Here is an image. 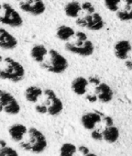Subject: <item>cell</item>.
Wrapping results in <instances>:
<instances>
[{
  "instance_id": "cell-5",
  "label": "cell",
  "mask_w": 132,
  "mask_h": 156,
  "mask_svg": "<svg viewBox=\"0 0 132 156\" xmlns=\"http://www.w3.org/2000/svg\"><path fill=\"white\" fill-rule=\"evenodd\" d=\"M4 15L0 17V23L12 27L19 28L23 24V19L20 14L9 3L3 4Z\"/></svg>"
},
{
  "instance_id": "cell-3",
  "label": "cell",
  "mask_w": 132,
  "mask_h": 156,
  "mask_svg": "<svg viewBox=\"0 0 132 156\" xmlns=\"http://www.w3.org/2000/svg\"><path fill=\"white\" fill-rule=\"evenodd\" d=\"M68 61L56 50L49 51V59L40 63L41 68L52 73H62L68 68Z\"/></svg>"
},
{
  "instance_id": "cell-23",
  "label": "cell",
  "mask_w": 132,
  "mask_h": 156,
  "mask_svg": "<svg viewBox=\"0 0 132 156\" xmlns=\"http://www.w3.org/2000/svg\"><path fill=\"white\" fill-rule=\"evenodd\" d=\"M121 0H104L106 8L111 12H117Z\"/></svg>"
},
{
  "instance_id": "cell-16",
  "label": "cell",
  "mask_w": 132,
  "mask_h": 156,
  "mask_svg": "<svg viewBox=\"0 0 132 156\" xmlns=\"http://www.w3.org/2000/svg\"><path fill=\"white\" fill-rule=\"evenodd\" d=\"M48 53H49V51L42 44H36L30 50V56H31V58L36 62H38L40 64L45 61V58H46Z\"/></svg>"
},
{
  "instance_id": "cell-28",
  "label": "cell",
  "mask_w": 132,
  "mask_h": 156,
  "mask_svg": "<svg viewBox=\"0 0 132 156\" xmlns=\"http://www.w3.org/2000/svg\"><path fill=\"white\" fill-rule=\"evenodd\" d=\"M35 110L40 114H46L48 113V107L46 105H37L35 107Z\"/></svg>"
},
{
  "instance_id": "cell-14",
  "label": "cell",
  "mask_w": 132,
  "mask_h": 156,
  "mask_svg": "<svg viewBox=\"0 0 132 156\" xmlns=\"http://www.w3.org/2000/svg\"><path fill=\"white\" fill-rule=\"evenodd\" d=\"M89 85V81L83 76H78L73 80L71 84L72 91L77 96H84L87 91V87Z\"/></svg>"
},
{
  "instance_id": "cell-6",
  "label": "cell",
  "mask_w": 132,
  "mask_h": 156,
  "mask_svg": "<svg viewBox=\"0 0 132 156\" xmlns=\"http://www.w3.org/2000/svg\"><path fill=\"white\" fill-rule=\"evenodd\" d=\"M76 24L82 28H85L92 31H97L104 28L105 22L103 18L96 12L87 14L84 18H77Z\"/></svg>"
},
{
  "instance_id": "cell-35",
  "label": "cell",
  "mask_w": 132,
  "mask_h": 156,
  "mask_svg": "<svg viewBox=\"0 0 132 156\" xmlns=\"http://www.w3.org/2000/svg\"><path fill=\"white\" fill-rule=\"evenodd\" d=\"M0 145H1V147H5V146H6V141H4V140H0Z\"/></svg>"
},
{
  "instance_id": "cell-36",
  "label": "cell",
  "mask_w": 132,
  "mask_h": 156,
  "mask_svg": "<svg viewBox=\"0 0 132 156\" xmlns=\"http://www.w3.org/2000/svg\"><path fill=\"white\" fill-rule=\"evenodd\" d=\"M84 156H96V154H94V153H88V154L84 155Z\"/></svg>"
},
{
  "instance_id": "cell-29",
  "label": "cell",
  "mask_w": 132,
  "mask_h": 156,
  "mask_svg": "<svg viewBox=\"0 0 132 156\" xmlns=\"http://www.w3.org/2000/svg\"><path fill=\"white\" fill-rule=\"evenodd\" d=\"M88 81H89V83H91V84H95V85H99L101 82H100V80L98 79V78L97 77H96V76H91L90 78H89V79H88Z\"/></svg>"
},
{
  "instance_id": "cell-26",
  "label": "cell",
  "mask_w": 132,
  "mask_h": 156,
  "mask_svg": "<svg viewBox=\"0 0 132 156\" xmlns=\"http://www.w3.org/2000/svg\"><path fill=\"white\" fill-rule=\"evenodd\" d=\"M91 137L96 140H104V137H103V132H101L99 129H94L91 133Z\"/></svg>"
},
{
  "instance_id": "cell-12",
  "label": "cell",
  "mask_w": 132,
  "mask_h": 156,
  "mask_svg": "<svg viewBox=\"0 0 132 156\" xmlns=\"http://www.w3.org/2000/svg\"><path fill=\"white\" fill-rule=\"evenodd\" d=\"M132 50V46L128 41L123 40L117 41L114 46L115 56L119 60H127L129 51Z\"/></svg>"
},
{
  "instance_id": "cell-10",
  "label": "cell",
  "mask_w": 132,
  "mask_h": 156,
  "mask_svg": "<svg viewBox=\"0 0 132 156\" xmlns=\"http://www.w3.org/2000/svg\"><path fill=\"white\" fill-rule=\"evenodd\" d=\"M17 38L9 32L6 29L0 28V49L4 50H14L18 46Z\"/></svg>"
},
{
  "instance_id": "cell-9",
  "label": "cell",
  "mask_w": 132,
  "mask_h": 156,
  "mask_svg": "<svg viewBox=\"0 0 132 156\" xmlns=\"http://www.w3.org/2000/svg\"><path fill=\"white\" fill-rule=\"evenodd\" d=\"M19 8L22 11L32 16H40L46 10L43 0H21Z\"/></svg>"
},
{
  "instance_id": "cell-2",
  "label": "cell",
  "mask_w": 132,
  "mask_h": 156,
  "mask_svg": "<svg viewBox=\"0 0 132 156\" xmlns=\"http://www.w3.org/2000/svg\"><path fill=\"white\" fill-rule=\"evenodd\" d=\"M29 140L21 142L20 147L25 151H31L33 153H40L47 147V140L44 134L36 128H30L28 130Z\"/></svg>"
},
{
  "instance_id": "cell-33",
  "label": "cell",
  "mask_w": 132,
  "mask_h": 156,
  "mask_svg": "<svg viewBox=\"0 0 132 156\" xmlns=\"http://www.w3.org/2000/svg\"><path fill=\"white\" fill-rule=\"evenodd\" d=\"M125 64H126V67L129 70H132V62L131 61H126L125 62Z\"/></svg>"
},
{
  "instance_id": "cell-17",
  "label": "cell",
  "mask_w": 132,
  "mask_h": 156,
  "mask_svg": "<svg viewBox=\"0 0 132 156\" xmlns=\"http://www.w3.org/2000/svg\"><path fill=\"white\" fill-rule=\"evenodd\" d=\"M82 5L78 1H71L64 7V13L68 18L77 19L82 11Z\"/></svg>"
},
{
  "instance_id": "cell-27",
  "label": "cell",
  "mask_w": 132,
  "mask_h": 156,
  "mask_svg": "<svg viewBox=\"0 0 132 156\" xmlns=\"http://www.w3.org/2000/svg\"><path fill=\"white\" fill-rule=\"evenodd\" d=\"M75 36L77 38V41H80V42H84L85 41H87V35L83 32V31H77L75 32Z\"/></svg>"
},
{
  "instance_id": "cell-11",
  "label": "cell",
  "mask_w": 132,
  "mask_h": 156,
  "mask_svg": "<svg viewBox=\"0 0 132 156\" xmlns=\"http://www.w3.org/2000/svg\"><path fill=\"white\" fill-rule=\"evenodd\" d=\"M95 93L98 100L102 103H108L113 99V90L106 83H100L97 85Z\"/></svg>"
},
{
  "instance_id": "cell-8",
  "label": "cell",
  "mask_w": 132,
  "mask_h": 156,
  "mask_svg": "<svg viewBox=\"0 0 132 156\" xmlns=\"http://www.w3.org/2000/svg\"><path fill=\"white\" fill-rule=\"evenodd\" d=\"M44 95L47 98L46 106L48 107V114L50 116H58L63 110V103L57 97L52 89L47 88L44 90Z\"/></svg>"
},
{
  "instance_id": "cell-21",
  "label": "cell",
  "mask_w": 132,
  "mask_h": 156,
  "mask_svg": "<svg viewBox=\"0 0 132 156\" xmlns=\"http://www.w3.org/2000/svg\"><path fill=\"white\" fill-rule=\"evenodd\" d=\"M76 150V146L73 143H63L60 149V156H75Z\"/></svg>"
},
{
  "instance_id": "cell-34",
  "label": "cell",
  "mask_w": 132,
  "mask_h": 156,
  "mask_svg": "<svg viewBox=\"0 0 132 156\" xmlns=\"http://www.w3.org/2000/svg\"><path fill=\"white\" fill-rule=\"evenodd\" d=\"M122 1H124L127 6H131L132 5V0H122Z\"/></svg>"
},
{
  "instance_id": "cell-24",
  "label": "cell",
  "mask_w": 132,
  "mask_h": 156,
  "mask_svg": "<svg viewBox=\"0 0 132 156\" xmlns=\"http://www.w3.org/2000/svg\"><path fill=\"white\" fill-rule=\"evenodd\" d=\"M0 156H19V153L13 148L5 146L0 148Z\"/></svg>"
},
{
  "instance_id": "cell-19",
  "label": "cell",
  "mask_w": 132,
  "mask_h": 156,
  "mask_svg": "<svg viewBox=\"0 0 132 156\" xmlns=\"http://www.w3.org/2000/svg\"><path fill=\"white\" fill-rule=\"evenodd\" d=\"M75 35V30L66 25H61L56 30V37L62 41H68Z\"/></svg>"
},
{
  "instance_id": "cell-31",
  "label": "cell",
  "mask_w": 132,
  "mask_h": 156,
  "mask_svg": "<svg viewBox=\"0 0 132 156\" xmlns=\"http://www.w3.org/2000/svg\"><path fill=\"white\" fill-rule=\"evenodd\" d=\"M79 151H81L84 155H86L89 153V149L86 147V146H84V145H81L79 147Z\"/></svg>"
},
{
  "instance_id": "cell-37",
  "label": "cell",
  "mask_w": 132,
  "mask_h": 156,
  "mask_svg": "<svg viewBox=\"0 0 132 156\" xmlns=\"http://www.w3.org/2000/svg\"><path fill=\"white\" fill-rule=\"evenodd\" d=\"M2 9H3V4H0V12H1Z\"/></svg>"
},
{
  "instance_id": "cell-38",
  "label": "cell",
  "mask_w": 132,
  "mask_h": 156,
  "mask_svg": "<svg viewBox=\"0 0 132 156\" xmlns=\"http://www.w3.org/2000/svg\"><path fill=\"white\" fill-rule=\"evenodd\" d=\"M2 61H3V57H2L1 55H0V63L2 62Z\"/></svg>"
},
{
  "instance_id": "cell-25",
  "label": "cell",
  "mask_w": 132,
  "mask_h": 156,
  "mask_svg": "<svg viewBox=\"0 0 132 156\" xmlns=\"http://www.w3.org/2000/svg\"><path fill=\"white\" fill-rule=\"evenodd\" d=\"M82 9L86 11L87 14H91L95 12V8L94 6L90 3V2H85L82 4Z\"/></svg>"
},
{
  "instance_id": "cell-32",
  "label": "cell",
  "mask_w": 132,
  "mask_h": 156,
  "mask_svg": "<svg viewBox=\"0 0 132 156\" xmlns=\"http://www.w3.org/2000/svg\"><path fill=\"white\" fill-rule=\"evenodd\" d=\"M104 120H105V122H106V124L107 127L113 126V123H114V122H113V119H112L111 117H105Z\"/></svg>"
},
{
  "instance_id": "cell-4",
  "label": "cell",
  "mask_w": 132,
  "mask_h": 156,
  "mask_svg": "<svg viewBox=\"0 0 132 156\" xmlns=\"http://www.w3.org/2000/svg\"><path fill=\"white\" fill-rule=\"evenodd\" d=\"M0 112L9 115H18L20 112V105L16 98L9 92L0 89Z\"/></svg>"
},
{
  "instance_id": "cell-18",
  "label": "cell",
  "mask_w": 132,
  "mask_h": 156,
  "mask_svg": "<svg viewBox=\"0 0 132 156\" xmlns=\"http://www.w3.org/2000/svg\"><path fill=\"white\" fill-rule=\"evenodd\" d=\"M43 93L44 91H42L40 87L36 86H30L25 90V98L30 103H36Z\"/></svg>"
},
{
  "instance_id": "cell-30",
  "label": "cell",
  "mask_w": 132,
  "mask_h": 156,
  "mask_svg": "<svg viewBox=\"0 0 132 156\" xmlns=\"http://www.w3.org/2000/svg\"><path fill=\"white\" fill-rule=\"evenodd\" d=\"M86 99H87L90 103H94V102H96V101L98 100V98H97V97H96V94H95V95H88V96H86Z\"/></svg>"
},
{
  "instance_id": "cell-7",
  "label": "cell",
  "mask_w": 132,
  "mask_h": 156,
  "mask_svg": "<svg viewBox=\"0 0 132 156\" xmlns=\"http://www.w3.org/2000/svg\"><path fill=\"white\" fill-rule=\"evenodd\" d=\"M65 50L76 55L88 57L94 53L95 46L91 41L87 40L84 42H80V41H77L76 43L67 42L65 44Z\"/></svg>"
},
{
  "instance_id": "cell-15",
  "label": "cell",
  "mask_w": 132,
  "mask_h": 156,
  "mask_svg": "<svg viewBox=\"0 0 132 156\" xmlns=\"http://www.w3.org/2000/svg\"><path fill=\"white\" fill-rule=\"evenodd\" d=\"M28 129L25 125L23 124H13L9 127V133L11 137V139L16 141V142H19L22 140L24 135L28 132Z\"/></svg>"
},
{
  "instance_id": "cell-1",
  "label": "cell",
  "mask_w": 132,
  "mask_h": 156,
  "mask_svg": "<svg viewBox=\"0 0 132 156\" xmlns=\"http://www.w3.org/2000/svg\"><path fill=\"white\" fill-rule=\"evenodd\" d=\"M5 67L0 69V79L13 83H19L25 77V68L23 65L11 57L4 59Z\"/></svg>"
},
{
  "instance_id": "cell-13",
  "label": "cell",
  "mask_w": 132,
  "mask_h": 156,
  "mask_svg": "<svg viewBox=\"0 0 132 156\" xmlns=\"http://www.w3.org/2000/svg\"><path fill=\"white\" fill-rule=\"evenodd\" d=\"M100 121H101V115L97 111L86 113L81 119V122H82L84 128H85L86 129H89V130L94 129L97 123H99Z\"/></svg>"
},
{
  "instance_id": "cell-20",
  "label": "cell",
  "mask_w": 132,
  "mask_h": 156,
  "mask_svg": "<svg viewBox=\"0 0 132 156\" xmlns=\"http://www.w3.org/2000/svg\"><path fill=\"white\" fill-rule=\"evenodd\" d=\"M103 137H104V140L108 143L116 142L119 137L118 129L114 126H109V127L106 126V128L103 131Z\"/></svg>"
},
{
  "instance_id": "cell-22",
  "label": "cell",
  "mask_w": 132,
  "mask_h": 156,
  "mask_svg": "<svg viewBox=\"0 0 132 156\" xmlns=\"http://www.w3.org/2000/svg\"><path fill=\"white\" fill-rule=\"evenodd\" d=\"M116 17L121 21L132 20V5L127 6L125 10H118L116 12Z\"/></svg>"
},
{
  "instance_id": "cell-39",
  "label": "cell",
  "mask_w": 132,
  "mask_h": 156,
  "mask_svg": "<svg viewBox=\"0 0 132 156\" xmlns=\"http://www.w3.org/2000/svg\"><path fill=\"white\" fill-rule=\"evenodd\" d=\"M17 1H21V0H17Z\"/></svg>"
}]
</instances>
